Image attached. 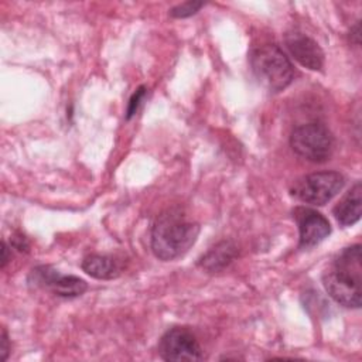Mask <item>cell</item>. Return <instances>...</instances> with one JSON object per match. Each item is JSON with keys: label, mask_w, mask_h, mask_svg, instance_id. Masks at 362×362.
<instances>
[{"label": "cell", "mask_w": 362, "mask_h": 362, "mask_svg": "<svg viewBox=\"0 0 362 362\" xmlns=\"http://www.w3.org/2000/svg\"><path fill=\"white\" fill-rule=\"evenodd\" d=\"M344 184L345 178L338 171H320L296 180L290 192L301 202L324 205L342 189Z\"/></svg>", "instance_id": "277c9868"}, {"label": "cell", "mask_w": 362, "mask_h": 362, "mask_svg": "<svg viewBox=\"0 0 362 362\" xmlns=\"http://www.w3.org/2000/svg\"><path fill=\"white\" fill-rule=\"evenodd\" d=\"M204 6L202 1H185L170 10V14L175 18H185L195 14Z\"/></svg>", "instance_id": "4fadbf2b"}, {"label": "cell", "mask_w": 362, "mask_h": 362, "mask_svg": "<svg viewBox=\"0 0 362 362\" xmlns=\"http://www.w3.org/2000/svg\"><path fill=\"white\" fill-rule=\"evenodd\" d=\"M293 215L298 226V246L301 249H310L318 245L331 233V225L328 219L315 209L297 206L293 211Z\"/></svg>", "instance_id": "52a82bcc"}, {"label": "cell", "mask_w": 362, "mask_h": 362, "mask_svg": "<svg viewBox=\"0 0 362 362\" xmlns=\"http://www.w3.org/2000/svg\"><path fill=\"white\" fill-rule=\"evenodd\" d=\"M8 351H10L8 337H7L6 328H3V329H1V339H0V359H1V361H6V359H7Z\"/></svg>", "instance_id": "2e32d148"}, {"label": "cell", "mask_w": 362, "mask_h": 362, "mask_svg": "<svg viewBox=\"0 0 362 362\" xmlns=\"http://www.w3.org/2000/svg\"><path fill=\"white\" fill-rule=\"evenodd\" d=\"M8 262V247L6 245V242H1V267L4 269L6 264Z\"/></svg>", "instance_id": "e0dca14e"}, {"label": "cell", "mask_w": 362, "mask_h": 362, "mask_svg": "<svg viewBox=\"0 0 362 362\" xmlns=\"http://www.w3.org/2000/svg\"><path fill=\"white\" fill-rule=\"evenodd\" d=\"M361 245L345 247L334 260V264L325 273L341 284L359 288L362 281V264H361Z\"/></svg>", "instance_id": "ba28073f"}, {"label": "cell", "mask_w": 362, "mask_h": 362, "mask_svg": "<svg viewBox=\"0 0 362 362\" xmlns=\"http://www.w3.org/2000/svg\"><path fill=\"white\" fill-rule=\"evenodd\" d=\"M284 42L291 57L304 68L318 71L324 64V52L320 45L303 33H288L284 37Z\"/></svg>", "instance_id": "9c48e42d"}, {"label": "cell", "mask_w": 362, "mask_h": 362, "mask_svg": "<svg viewBox=\"0 0 362 362\" xmlns=\"http://www.w3.org/2000/svg\"><path fill=\"white\" fill-rule=\"evenodd\" d=\"M334 216L342 226H351L361 219L362 214V185L356 182L334 206Z\"/></svg>", "instance_id": "30bf717a"}, {"label": "cell", "mask_w": 362, "mask_h": 362, "mask_svg": "<svg viewBox=\"0 0 362 362\" xmlns=\"http://www.w3.org/2000/svg\"><path fill=\"white\" fill-rule=\"evenodd\" d=\"M293 151L311 163L327 161L334 150V137L322 123H305L297 126L290 136Z\"/></svg>", "instance_id": "3957f363"}, {"label": "cell", "mask_w": 362, "mask_h": 362, "mask_svg": "<svg viewBox=\"0 0 362 362\" xmlns=\"http://www.w3.org/2000/svg\"><path fill=\"white\" fill-rule=\"evenodd\" d=\"M199 235V225L188 221L180 211L168 209L154 222L151 250L161 260H174L189 250Z\"/></svg>", "instance_id": "6da1fadb"}, {"label": "cell", "mask_w": 362, "mask_h": 362, "mask_svg": "<svg viewBox=\"0 0 362 362\" xmlns=\"http://www.w3.org/2000/svg\"><path fill=\"white\" fill-rule=\"evenodd\" d=\"M11 246L17 249L18 252H27L28 250V240L23 235H14L11 238Z\"/></svg>", "instance_id": "9a60e30c"}, {"label": "cell", "mask_w": 362, "mask_h": 362, "mask_svg": "<svg viewBox=\"0 0 362 362\" xmlns=\"http://www.w3.org/2000/svg\"><path fill=\"white\" fill-rule=\"evenodd\" d=\"M249 61L257 82L270 92L286 89L294 78V68L288 57L274 44L252 49Z\"/></svg>", "instance_id": "7a4b0ae2"}, {"label": "cell", "mask_w": 362, "mask_h": 362, "mask_svg": "<svg viewBox=\"0 0 362 362\" xmlns=\"http://www.w3.org/2000/svg\"><path fill=\"white\" fill-rule=\"evenodd\" d=\"M236 253L238 249L230 240L219 242L199 259V266L211 273L221 272L236 257Z\"/></svg>", "instance_id": "7c38bea8"}, {"label": "cell", "mask_w": 362, "mask_h": 362, "mask_svg": "<svg viewBox=\"0 0 362 362\" xmlns=\"http://www.w3.org/2000/svg\"><path fill=\"white\" fill-rule=\"evenodd\" d=\"M146 93H147L146 86H140V88H137V90L132 95V98H130V100H129L127 112H126V119H132V117L137 113V110H139L141 102L144 100Z\"/></svg>", "instance_id": "5bb4252c"}, {"label": "cell", "mask_w": 362, "mask_h": 362, "mask_svg": "<svg viewBox=\"0 0 362 362\" xmlns=\"http://www.w3.org/2000/svg\"><path fill=\"white\" fill-rule=\"evenodd\" d=\"M30 281L35 286L49 290L55 296L65 298L78 297L83 294L88 288L85 280L76 276L62 274L51 266H38L33 269L30 274Z\"/></svg>", "instance_id": "8992f818"}, {"label": "cell", "mask_w": 362, "mask_h": 362, "mask_svg": "<svg viewBox=\"0 0 362 362\" xmlns=\"http://www.w3.org/2000/svg\"><path fill=\"white\" fill-rule=\"evenodd\" d=\"M82 270L90 277L99 280L116 279L120 274V264L112 256L89 255L82 260Z\"/></svg>", "instance_id": "8fae6325"}, {"label": "cell", "mask_w": 362, "mask_h": 362, "mask_svg": "<svg viewBox=\"0 0 362 362\" xmlns=\"http://www.w3.org/2000/svg\"><path fill=\"white\" fill-rule=\"evenodd\" d=\"M158 355L164 361L194 362L204 358L195 335L187 328L168 329L158 342Z\"/></svg>", "instance_id": "5b68a950"}]
</instances>
